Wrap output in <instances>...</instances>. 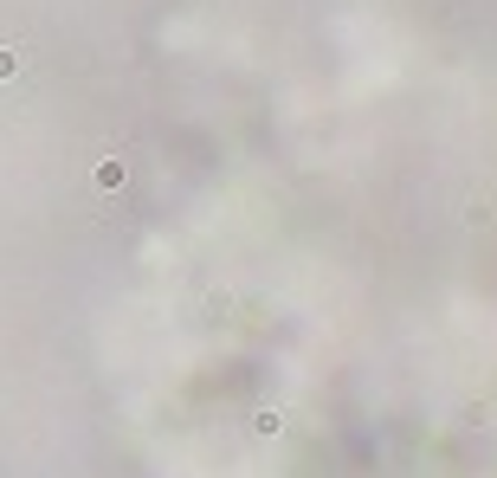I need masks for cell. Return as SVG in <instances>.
I'll return each instance as SVG.
<instances>
[{"label": "cell", "mask_w": 497, "mask_h": 478, "mask_svg": "<svg viewBox=\"0 0 497 478\" xmlns=\"http://www.w3.org/2000/svg\"><path fill=\"white\" fill-rule=\"evenodd\" d=\"M26 71V52L20 46H0V78H20Z\"/></svg>", "instance_id": "1"}]
</instances>
